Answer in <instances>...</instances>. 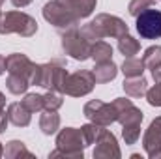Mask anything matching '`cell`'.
<instances>
[{
    "mask_svg": "<svg viewBox=\"0 0 161 159\" xmlns=\"http://www.w3.org/2000/svg\"><path fill=\"white\" fill-rule=\"evenodd\" d=\"M32 0H11V4L15 6V8H25V6H28Z\"/></svg>",
    "mask_w": 161,
    "mask_h": 159,
    "instance_id": "cell-34",
    "label": "cell"
},
{
    "mask_svg": "<svg viewBox=\"0 0 161 159\" xmlns=\"http://www.w3.org/2000/svg\"><path fill=\"white\" fill-rule=\"evenodd\" d=\"M103 131H105V125H99V123H94V122H90V123H86V125L80 127V133H82V137H84L86 146L96 144V142L99 140V137H101Z\"/></svg>",
    "mask_w": 161,
    "mask_h": 159,
    "instance_id": "cell-23",
    "label": "cell"
},
{
    "mask_svg": "<svg viewBox=\"0 0 161 159\" xmlns=\"http://www.w3.org/2000/svg\"><path fill=\"white\" fill-rule=\"evenodd\" d=\"M152 79L156 80V82H161V62L158 66L152 68Z\"/></svg>",
    "mask_w": 161,
    "mask_h": 159,
    "instance_id": "cell-32",
    "label": "cell"
},
{
    "mask_svg": "<svg viewBox=\"0 0 161 159\" xmlns=\"http://www.w3.org/2000/svg\"><path fill=\"white\" fill-rule=\"evenodd\" d=\"M113 105H114L116 114H118L116 122H120L122 125L141 123V122H142V118H144L142 111H141V109H137V107L131 103V99H125V97H116V99L113 101Z\"/></svg>",
    "mask_w": 161,
    "mask_h": 159,
    "instance_id": "cell-11",
    "label": "cell"
},
{
    "mask_svg": "<svg viewBox=\"0 0 161 159\" xmlns=\"http://www.w3.org/2000/svg\"><path fill=\"white\" fill-rule=\"evenodd\" d=\"M43 19L49 23V25H53L54 28H58V30H64V32H68V30H75L77 26H79V17L77 15H73L66 6H62L58 0H51V2H47L45 6H43Z\"/></svg>",
    "mask_w": 161,
    "mask_h": 159,
    "instance_id": "cell-4",
    "label": "cell"
},
{
    "mask_svg": "<svg viewBox=\"0 0 161 159\" xmlns=\"http://www.w3.org/2000/svg\"><path fill=\"white\" fill-rule=\"evenodd\" d=\"M21 103L30 112H41L43 111V96H40V94H26Z\"/></svg>",
    "mask_w": 161,
    "mask_h": 159,
    "instance_id": "cell-27",
    "label": "cell"
},
{
    "mask_svg": "<svg viewBox=\"0 0 161 159\" xmlns=\"http://www.w3.org/2000/svg\"><path fill=\"white\" fill-rule=\"evenodd\" d=\"M32 64H34V62H32L26 54L13 52V54H9V56L6 58V71H8V73H15V75H25V77H28Z\"/></svg>",
    "mask_w": 161,
    "mask_h": 159,
    "instance_id": "cell-13",
    "label": "cell"
},
{
    "mask_svg": "<svg viewBox=\"0 0 161 159\" xmlns=\"http://www.w3.org/2000/svg\"><path fill=\"white\" fill-rule=\"evenodd\" d=\"M60 127V116L56 114V111H45L40 118V129L45 135H53L56 133Z\"/></svg>",
    "mask_w": 161,
    "mask_h": 159,
    "instance_id": "cell-19",
    "label": "cell"
},
{
    "mask_svg": "<svg viewBox=\"0 0 161 159\" xmlns=\"http://www.w3.org/2000/svg\"><path fill=\"white\" fill-rule=\"evenodd\" d=\"M122 152L118 148V140L116 137L105 129L99 137V140L96 142V148H94V157L96 159H120Z\"/></svg>",
    "mask_w": 161,
    "mask_h": 159,
    "instance_id": "cell-12",
    "label": "cell"
},
{
    "mask_svg": "<svg viewBox=\"0 0 161 159\" xmlns=\"http://www.w3.org/2000/svg\"><path fill=\"white\" fill-rule=\"evenodd\" d=\"M28 82L34 84V86L41 84V64H32L30 73H28Z\"/></svg>",
    "mask_w": 161,
    "mask_h": 159,
    "instance_id": "cell-31",
    "label": "cell"
},
{
    "mask_svg": "<svg viewBox=\"0 0 161 159\" xmlns=\"http://www.w3.org/2000/svg\"><path fill=\"white\" fill-rule=\"evenodd\" d=\"M62 6H66L73 15H77L79 19H86L92 15V11L96 9L97 0H58Z\"/></svg>",
    "mask_w": 161,
    "mask_h": 159,
    "instance_id": "cell-14",
    "label": "cell"
},
{
    "mask_svg": "<svg viewBox=\"0 0 161 159\" xmlns=\"http://www.w3.org/2000/svg\"><path fill=\"white\" fill-rule=\"evenodd\" d=\"M142 71H144V64H142V60H139L135 56L133 58H125L124 64H122L124 77H141Z\"/></svg>",
    "mask_w": 161,
    "mask_h": 159,
    "instance_id": "cell-24",
    "label": "cell"
},
{
    "mask_svg": "<svg viewBox=\"0 0 161 159\" xmlns=\"http://www.w3.org/2000/svg\"><path fill=\"white\" fill-rule=\"evenodd\" d=\"M127 32H129V28H127L125 21H122L116 15H109V13L96 15L94 21L86 23L80 28V34L88 41H99L103 38H116L118 40Z\"/></svg>",
    "mask_w": 161,
    "mask_h": 159,
    "instance_id": "cell-1",
    "label": "cell"
},
{
    "mask_svg": "<svg viewBox=\"0 0 161 159\" xmlns=\"http://www.w3.org/2000/svg\"><path fill=\"white\" fill-rule=\"evenodd\" d=\"M142 148L150 159H161V116L152 120L148 125L142 137Z\"/></svg>",
    "mask_w": 161,
    "mask_h": 159,
    "instance_id": "cell-10",
    "label": "cell"
},
{
    "mask_svg": "<svg viewBox=\"0 0 161 159\" xmlns=\"http://www.w3.org/2000/svg\"><path fill=\"white\" fill-rule=\"evenodd\" d=\"M144 96L152 107H161V82H156L152 88H148Z\"/></svg>",
    "mask_w": 161,
    "mask_h": 159,
    "instance_id": "cell-30",
    "label": "cell"
},
{
    "mask_svg": "<svg viewBox=\"0 0 161 159\" xmlns=\"http://www.w3.org/2000/svg\"><path fill=\"white\" fill-rule=\"evenodd\" d=\"M124 90L131 97H141L148 90V80L144 79L142 75L141 77H125V80H124Z\"/></svg>",
    "mask_w": 161,
    "mask_h": 159,
    "instance_id": "cell-17",
    "label": "cell"
},
{
    "mask_svg": "<svg viewBox=\"0 0 161 159\" xmlns=\"http://www.w3.org/2000/svg\"><path fill=\"white\" fill-rule=\"evenodd\" d=\"M90 58L99 64V62H109L113 58V47L105 41H94L92 43V51H90Z\"/></svg>",
    "mask_w": 161,
    "mask_h": 159,
    "instance_id": "cell-18",
    "label": "cell"
},
{
    "mask_svg": "<svg viewBox=\"0 0 161 159\" xmlns=\"http://www.w3.org/2000/svg\"><path fill=\"white\" fill-rule=\"evenodd\" d=\"M38 32V23L32 15L23 11H6L0 17V34H19L30 38Z\"/></svg>",
    "mask_w": 161,
    "mask_h": 159,
    "instance_id": "cell-3",
    "label": "cell"
},
{
    "mask_svg": "<svg viewBox=\"0 0 161 159\" xmlns=\"http://www.w3.org/2000/svg\"><path fill=\"white\" fill-rule=\"evenodd\" d=\"M122 137L125 140V144H135L141 137V123H133V125H122Z\"/></svg>",
    "mask_w": 161,
    "mask_h": 159,
    "instance_id": "cell-28",
    "label": "cell"
},
{
    "mask_svg": "<svg viewBox=\"0 0 161 159\" xmlns=\"http://www.w3.org/2000/svg\"><path fill=\"white\" fill-rule=\"evenodd\" d=\"M0 17H2V11H0Z\"/></svg>",
    "mask_w": 161,
    "mask_h": 159,
    "instance_id": "cell-39",
    "label": "cell"
},
{
    "mask_svg": "<svg viewBox=\"0 0 161 159\" xmlns=\"http://www.w3.org/2000/svg\"><path fill=\"white\" fill-rule=\"evenodd\" d=\"M82 112H84V116L90 120V122L99 123V125H105V127L111 125V123H114L116 118H118L114 105H113V103H103V101H99V99L88 101V103L84 105Z\"/></svg>",
    "mask_w": 161,
    "mask_h": 159,
    "instance_id": "cell-8",
    "label": "cell"
},
{
    "mask_svg": "<svg viewBox=\"0 0 161 159\" xmlns=\"http://www.w3.org/2000/svg\"><path fill=\"white\" fill-rule=\"evenodd\" d=\"M118 51H120L125 58H133L135 54H139V51H141V43L135 40L133 36L124 34L122 38H118Z\"/></svg>",
    "mask_w": 161,
    "mask_h": 159,
    "instance_id": "cell-21",
    "label": "cell"
},
{
    "mask_svg": "<svg viewBox=\"0 0 161 159\" xmlns=\"http://www.w3.org/2000/svg\"><path fill=\"white\" fill-rule=\"evenodd\" d=\"M8 120L13 123V125H17V127H26L28 123H30V111L23 105V103H11L9 107H8Z\"/></svg>",
    "mask_w": 161,
    "mask_h": 159,
    "instance_id": "cell-15",
    "label": "cell"
},
{
    "mask_svg": "<svg viewBox=\"0 0 161 159\" xmlns=\"http://www.w3.org/2000/svg\"><path fill=\"white\" fill-rule=\"evenodd\" d=\"M4 156L8 159H19V157H28V159H34V154L26 150L25 142L21 140H9L6 144V150H4Z\"/></svg>",
    "mask_w": 161,
    "mask_h": 159,
    "instance_id": "cell-20",
    "label": "cell"
},
{
    "mask_svg": "<svg viewBox=\"0 0 161 159\" xmlns=\"http://www.w3.org/2000/svg\"><path fill=\"white\" fill-rule=\"evenodd\" d=\"M86 142L80 133V129L75 127H64L56 137V150L49 154V157H66V159H82V150Z\"/></svg>",
    "mask_w": 161,
    "mask_h": 159,
    "instance_id": "cell-2",
    "label": "cell"
},
{
    "mask_svg": "<svg viewBox=\"0 0 161 159\" xmlns=\"http://www.w3.org/2000/svg\"><path fill=\"white\" fill-rule=\"evenodd\" d=\"M154 4H156V0H131L129 6H127V9H129V13H131L133 17H137L139 13H142V11H146V9H150V8H154Z\"/></svg>",
    "mask_w": 161,
    "mask_h": 159,
    "instance_id": "cell-29",
    "label": "cell"
},
{
    "mask_svg": "<svg viewBox=\"0 0 161 159\" xmlns=\"http://www.w3.org/2000/svg\"><path fill=\"white\" fill-rule=\"evenodd\" d=\"M62 49H64V52L69 54L71 58H75V60H79V62H84V60L90 58L92 45H90V41L75 28V30L64 32V36H62Z\"/></svg>",
    "mask_w": 161,
    "mask_h": 159,
    "instance_id": "cell-6",
    "label": "cell"
},
{
    "mask_svg": "<svg viewBox=\"0 0 161 159\" xmlns=\"http://www.w3.org/2000/svg\"><path fill=\"white\" fill-rule=\"evenodd\" d=\"M28 86H30V82H28V77H25V75L9 73V77L6 79V88H8L11 94H15V96L25 94V92L28 90Z\"/></svg>",
    "mask_w": 161,
    "mask_h": 159,
    "instance_id": "cell-22",
    "label": "cell"
},
{
    "mask_svg": "<svg viewBox=\"0 0 161 159\" xmlns=\"http://www.w3.org/2000/svg\"><path fill=\"white\" fill-rule=\"evenodd\" d=\"M64 99H62V94L60 92H54V90H49L45 96H43V109L45 111H58L62 107Z\"/></svg>",
    "mask_w": 161,
    "mask_h": 159,
    "instance_id": "cell-26",
    "label": "cell"
},
{
    "mask_svg": "<svg viewBox=\"0 0 161 159\" xmlns=\"http://www.w3.org/2000/svg\"><path fill=\"white\" fill-rule=\"evenodd\" d=\"M2 2H4V0H0V6H2Z\"/></svg>",
    "mask_w": 161,
    "mask_h": 159,
    "instance_id": "cell-38",
    "label": "cell"
},
{
    "mask_svg": "<svg viewBox=\"0 0 161 159\" xmlns=\"http://www.w3.org/2000/svg\"><path fill=\"white\" fill-rule=\"evenodd\" d=\"M4 107H6V96L0 92V114L4 112Z\"/></svg>",
    "mask_w": 161,
    "mask_h": 159,
    "instance_id": "cell-35",
    "label": "cell"
},
{
    "mask_svg": "<svg viewBox=\"0 0 161 159\" xmlns=\"http://www.w3.org/2000/svg\"><path fill=\"white\" fill-rule=\"evenodd\" d=\"M94 79L96 82H111V80L114 79L116 75H118V66L113 62V60H109V62H99L96 68H94Z\"/></svg>",
    "mask_w": 161,
    "mask_h": 159,
    "instance_id": "cell-16",
    "label": "cell"
},
{
    "mask_svg": "<svg viewBox=\"0 0 161 159\" xmlns=\"http://www.w3.org/2000/svg\"><path fill=\"white\" fill-rule=\"evenodd\" d=\"M8 122H9V120H8V114H6V112H2V114H0V133H4V131H6Z\"/></svg>",
    "mask_w": 161,
    "mask_h": 159,
    "instance_id": "cell-33",
    "label": "cell"
},
{
    "mask_svg": "<svg viewBox=\"0 0 161 159\" xmlns=\"http://www.w3.org/2000/svg\"><path fill=\"white\" fill-rule=\"evenodd\" d=\"M94 84H96L94 73L88 69H80V71L68 75L66 84H64V94L71 97H82L94 90Z\"/></svg>",
    "mask_w": 161,
    "mask_h": 159,
    "instance_id": "cell-7",
    "label": "cell"
},
{
    "mask_svg": "<svg viewBox=\"0 0 161 159\" xmlns=\"http://www.w3.org/2000/svg\"><path fill=\"white\" fill-rule=\"evenodd\" d=\"M4 71H6V58L0 54V75H2Z\"/></svg>",
    "mask_w": 161,
    "mask_h": 159,
    "instance_id": "cell-36",
    "label": "cell"
},
{
    "mask_svg": "<svg viewBox=\"0 0 161 159\" xmlns=\"http://www.w3.org/2000/svg\"><path fill=\"white\" fill-rule=\"evenodd\" d=\"M159 62H161V45H152V47H148V49L144 51V54H142V64H144V68L152 69V68L158 66Z\"/></svg>",
    "mask_w": 161,
    "mask_h": 159,
    "instance_id": "cell-25",
    "label": "cell"
},
{
    "mask_svg": "<svg viewBox=\"0 0 161 159\" xmlns=\"http://www.w3.org/2000/svg\"><path fill=\"white\" fill-rule=\"evenodd\" d=\"M137 32L144 40H158L161 38V11L159 9H146L137 15Z\"/></svg>",
    "mask_w": 161,
    "mask_h": 159,
    "instance_id": "cell-9",
    "label": "cell"
},
{
    "mask_svg": "<svg viewBox=\"0 0 161 159\" xmlns=\"http://www.w3.org/2000/svg\"><path fill=\"white\" fill-rule=\"evenodd\" d=\"M4 156V148H2V142H0V157Z\"/></svg>",
    "mask_w": 161,
    "mask_h": 159,
    "instance_id": "cell-37",
    "label": "cell"
},
{
    "mask_svg": "<svg viewBox=\"0 0 161 159\" xmlns=\"http://www.w3.org/2000/svg\"><path fill=\"white\" fill-rule=\"evenodd\" d=\"M68 75L69 73L66 71L62 60H53L49 64H41V84L40 86L47 88V90H54V92L64 94V84H66Z\"/></svg>",
    "mask_w": 161,
    "mask_h": 159,
    "instance_id": "cell-5",
    "label": "cell"
}]
</instances>
